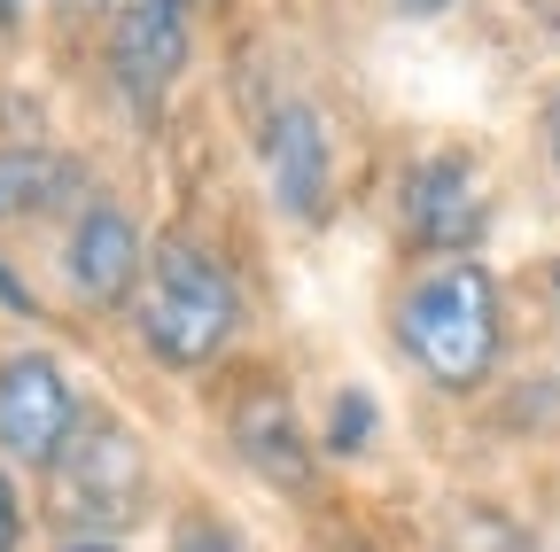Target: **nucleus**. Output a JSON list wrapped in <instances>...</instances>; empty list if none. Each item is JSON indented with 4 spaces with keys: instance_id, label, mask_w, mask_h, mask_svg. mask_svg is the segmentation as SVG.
Listing matches in <instances>:
<instances>
[{
    "instance_id": "nucleus-1",
    "label": "nucleus",
    "mask_w": 560,
    "mask_h": 552,
    "mask_svg": "<svg viewBox=\"0 0 560 552\" xmlns=\"http://www.w3.org/2000/svg\"><path fill=\"white\" fill-rule=\"evenodd\" d=\"M397 342L420 381H436L444 397H475L506 351V304H499L490 265L429 257L397 296Z\"/></svg>"
},
{
    "instance_id": "nucleus-2",
    "label": "nucleus",
    "mask_w": 560,
    "mask_h": 552,
    "mask_svg": "<svg viewBox=\"0 0 560 552\" xmlns=\"http://www.w3.org/2000/svg\"><path fill=\"white\" fill-rule=\"evenodd\" d=\"M140 351L172 374H202L210 359H226V342L242 334V289L219 265V249H202L195 234H164L140 272Z\"/></svg>"
},
{
    "instance_id": "nucleus-3",
    "label": "nucleus",
    "mask_w": 560,
    "mask_h": 552,
    "mask_svg": "<svg viewBox=\"0 0 560 552\" xmlns=\"http://www.w3.org/2000/svg\"><path fill=\"white\" fill-rule=\"evenodd\" d=\"M397 226L420 257H475V242L490 234V179L475 172V156L467 149L420 156L397 187Z\"/></svg>"
},
{
    "instance_id": "nucleus-4",
    "label": "nucleus",
    "mask_w": 560,
    "mask_h": 552,
    "mask_svg": "<svg viewBox=\"0 0 560 552\" xmlns=\"http://www.w3.org/2000/svg\"><path fill=\"white\" fill-rule=\"evenodd\" d=\"M70 436H79V397H70L62 366L39 351L0 366V451L24 467H55Z\"/></svg>"
},
{
    "instance_id": "nucleus-5",
    "label": "nucleus",
    "mask_w": 560,
    "mask_h": 552,
    "mask_svg": "<svg viewBox=\"0 0 560 552\" xmlns=\"http://www.w3.org/2000/svg\"><path fill=\"white\" fill-rule=\"evenodd\" d=\"M55 474H62V498L79 514V529H117L140 506V444L117 421H86L62 444Z\"/></svg>"
},
{
    "instance_id": "nucleus-6",
    "label": "nucleus",
    "mask_w": 560,
    "mask_h": 552,
    "mask_svg": "<svg viewBox=\"0 0 560 552\" xmlns=\"http://www.w3.org/2000/svg\"><path fill=\"white\" fill-rule=\"evenodd\" d=\"M109 71L132 109H156L187 71V0H117L109 16Z\"/></svg>"
},
{
    "instance_id": "nucleus-7",
    "label": "nucleus",
    "mask_w": 560,
    "mask_h": 552,
    "mask_svg": "<svg viewBox=\"0 0 560 552\" xmlns=\"http://www.w3.org/2000/svg\"><path fill=\"white\" fill-rule=\"evenodd\" d=\"M265 179H272V202L289 211L296 226H319L327 202H335V156H327V125L304 94H289L272 117H265Z\"/></svg>"
},
{
    "instance_id": "nucleus-8",
    "label": "nucleus",
    "mask_w": 560,
    "mask_h": 552,
    "mask_svg": "<svg viewBox=\"0 0 560 552\" xmlns=\"http://www.w3.org/2000/svg\"><path fill=\"white\" fill-rule=\"evenodd\" d=\"M62 272H70V289H79L94 312L132 304V296H140V272H149V249H140L132 211H117V202H86V211L70 219Z\"/></svg>"
},
{
    "instance_id": "nucleus-9",
    "label": "nucleus",
    "mask_w": 560,
    "mask_h": 552,
    "mask_svg": "<svg viewBox=\"0 0 560 552\" xmlns=\"http://www.w3.org/2000/svg\"><path fill=\"white\" fill-rule=\"evenodd\" d=\"M234 444L249 451V467H257V474H272V482H280V491L312 482V459H304V436H296V412H289V404H272V397L242 404Z\"/></svg>"
},
{
    "instance_id": "nucleus-10",
    "label": "nucleus",
    "mask_w": 560,
    "mask_h": 552,
    "mask_svg": "<svg viewBox=\"0 0 560 552\" xmlns=\"http://www.w3.org/2000/svg\"><path fill=\"white\" fill-rule=\"evenodd\" d=\"M70 195V164L39 149H0V219H32Z\"/></svg>"
},
{
    "instance_id": "nucleus-11",
    "label": "nucleus",
    "mask_w": 560,
    "mask_h": 552,
    "mask_svg": "<svg viewBox=\"0 0 560 552\" xmlns=\"http://www.w3.org/2000/svg\"><path fill=\"white\" fill-rule=\"evenodd\" d=\"M335 404H342V412H335V436H327V444H335V451L366 444V436H374V397H366V389H342Z\"/></svg>"
},
{
    "instance_id": "nucleus-12",
    "label": "nucleus",
    "mask_w": 560,
    "mask_h": 552,
    "mask_svg": "<svg viewBox=\"0 0 560 552\" xmlns=\"http://www.w3.org/2000/svg\"><path fill=\"white\" fill-rule=\"evenodd\" d=\"M172 552H242V544H234V537H226V529H219V521H187V529H179V544H172Z\"/></svg>"
},
{
    "instance_id": "nucleus-13",
    "label": "nucleus",
    "mask_w": 560,
    "mask_h": 552,
    "mask_svg": "<svg viewBox=\"0 0 560 552\" xmlns=\"http://www.w3.org/2000/svg\"><path fill=\"white\" fill-rule=\"evenodd\" d=\"M24 537V514H16V491H9V474H0V552H16Z\"/></svg>"
},
{
    "instance_id": "nucleus-14",
    "label": "nucleus",
    "mask_w": 560,
    "mask_h": 552,
    "mask_svg": "<svg viewBox=\"0 0 560 552\" xmlns=\"http://www.w3.org/2000/svg\"><path fill=\"white\" fill-rule=\"evenodd\" d=\"M545 156H552V172H560V86H552V102H545Z\"/></svg>"
},
{
    "instance_id": "nucleus-15",
    "label": "nucleus",
    "mask_w": 560,
    "mask_h": 552,
    "mask_svg": "<svg viewBox=\"0 0 560 552\" xmlns=\"http://www.w3.org/2000/svg\"><path fill=\"white\" fill-rule=\"evenodd\" d=\"M0 304H9V312H39V304H32V296H24V289L9 281V265H0Z\"/></svg>"
},
{
    "instance_id": "nucleus-16",
    "label": "nucleus",
    "mask_w": 560,
    "mask_h": 552,
    "mask_svg": "<svg viewBox=\"0 0 560 552\" xmlns=\"http://www.w3.org/2000/svg\"><path fill=\"white\" fill-rule=\"evenodd\" d=\"M405 16H444V9H459V0H397Z\"/></svg>"
},
{
    "instance_id": "nucleus-17",
    "label": "nucleus",
    "mask_w": 560,
    "mask_h": 552,
    "mask_svg": "<svg viewBox=\"0 0 560 552\" xmlns=\"http://www.w3.org/2000/svg\"><path fill=\"white\" fill-rule=\"evenodd\" d=\"M24 24V0H0V32H16Z\"/></svg>"
},
{
    "instance_id": "nucleus-18",
    "label": "nucleus",
    "mask_w": 560,
    "mask_h": 552,
    "mask_svg": "<svg viewBox=\"0 0 560 552\" xmlns=\"http://www.w3.org/2000/svg\"><path fill=\"white\" fill-rule=\"evenodd\" d=\"M537 9H545V24H552V32H560V0H537Z\"/></svg>"
},
{
    "instance_id": "nucleus-19",
    "label": "nucleus",
    "mask_w": 560,
    "mask_h": 552,
    "mask_svg": "<svg viewBox=\"0 0 560 552\" xmlns=\"http://www.w3.org/2000/svg\"><path fill=\"white\" fill-rule=\"evenodd\" d=\"M62 552H117V544H94V537H86V544H62Z\"/></svg>"
},
{
    "instance_id": "nucleus-20",
    "label": "nucleus",
    "mask_w": 560,
    "mask_h": 552,
    "mask_svg": "<svg viewBox=\"0 0 560 552\" xmlns=\"http://www.w3.org/2000/svg\"><path fill=\"white\" fill-rule=\"evenodd\" d=\"M62 9H109V0H62Z\"/></svg>"
},
{
    "instance_id": "nucleus-21",
    "label": "nucleus",
    "mask_w": 560,
    "mask_h": 552,
    "mask_svg": "<svg viewBox=\"0 0 560 552\" xmlns=\"http://www.w3.org/2000/svg\"><path fill=\"white\" fill-rule=\"evenodd\" d=\"M552 304H560V257H552Z\"/></svg>"
}]
</instances>
